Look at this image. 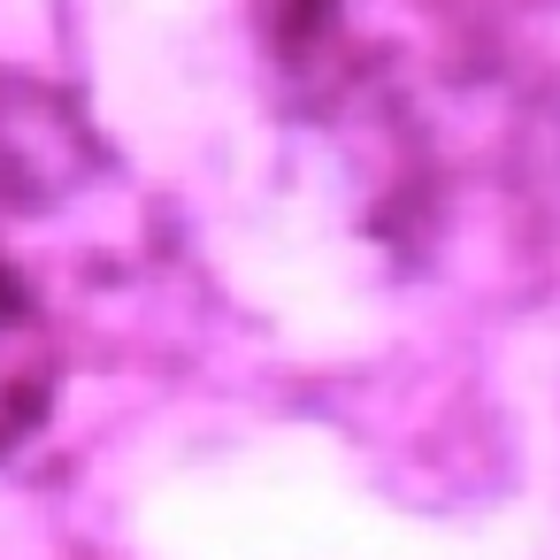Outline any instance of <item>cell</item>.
Masks as SVG:
<instances>
[{"label": "cell", "instance_id": "cell-1", "mask_svg": "<svg viewBox=\"0 0 560 560\" xmlns=\"http://www.w3.org/2000/svg\"><path fill=\"white\" fill-rule=\"evenodd\" d=\"M101 170L108 147L62 85L0 70V231L70 208L85 185H101Z\"/></svg>", "mask_w": 560, "mask_h": 560}, {"label": "cell", "instance_id": "cell-2", "mask_svg": "<svg viewBox=\"0 0 560 560\" xmlns=\"http://www.w3.org/2000/svg\"><path fill=\"white\" fill-rule=\"evenodd\" d=\"M55 392H62V346H55L47 300L16 254H0V460L47 422Z\"/></svg>", "mask_w": 560, "mask_h": 560}]
</instances>
